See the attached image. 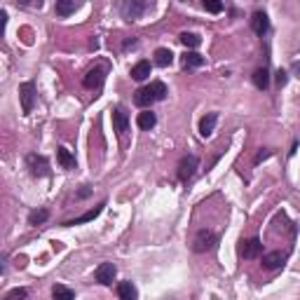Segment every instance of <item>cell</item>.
Masks as SVG:
<instances>
[{
	"mask_svg": "<svg viewBox=\"0 0 300 300\" xmlns=\"http://www.w3.org/2000/svg\"><path fill=\"white\" fill-rule=\"evenodd\" d=\"M167 96V85L164 82H150L148 87H141L136 96H134V104L141 106V108H148L153 106L155 101H162V98Z\"/></svg>",
	"mask_w": 300,
	"mask_h": 300,
	"instance_id": "1",
	"label": "cell"
},
{
	"mask_svg": "<svg viewBox=\"0 0 300 300\" xmlns=\"http://www.w3.org/2000/svg\"><path fill=\"white\" fill-rule=\"evenodd\" d=\"M148 3H141V0H124L120 7L122 17L127 19V21H134V19H141V14H143L145 10H148Z\"/></svg>",
	"mask_w": 300,
	"mask_h": 300,
	"instance_id": "2",
	"label": "cell"
},
{
	"mask_svg": "<svg viewBox=\"0 0 300 300\" xmlns=\"http://www.w3.org/2000/svg\"><path fill=\"white\" fill-rule=\"evenodd\" d=\"M26 162H29L31 176H35V179H42V176L49 173V162H47V157L38 155V153H31V155L26 157Z\"/></svg>",
	"mask_w": 300,
	"mask_h": 300,
	"instance_id": "3",
	"label": "cell"
},
{
	"mask_svg": "<svg viewBox=\"0 0 300 300\" xmlns=\"http://www.w3.org/2000/svg\"><path fill=\"white\" fill-rule=\"evenodd\" d=\"M218 242V237L214 235L211 230H199L195 237V242H192V248H195L197 254H204V251H211Z\"/></svg>",
	"mask_w": 300,
	"mask_h": 300,
	"instance_id": "4",
	"label": "cell"
},
{
	"mask_svg": "<svg viewBox=\"0 0 300 300\" xmlns=\"http://www.w3.org/2000/svg\"><path fill=\"white\" fill-rule=\"evenodd\" d=\"M19 98H21L23 115H29L31 110H33V104H35V85L33 82H23V85H19Z\"/></svg>",
	"mask_w": 300,
	"mask_h": 300,
	"instance_id": "5",
	"label": "cell"
},
{
	"mask_svg": "<svg viewBox=\"0 0 300 300\" xmlns=\"http://www.w3.org/2000/svg\"><path fill=\"white\" fill-rule=\"evenodd\" d=\"M197 167H199V160H197L195 155H185L179 164V179L183 181V183H188V181L195 176Z\"/></svg>",
	"mask_w": 300,
	"mask_h": 300,
	"instance_id": "6",
	"label": "cell"
},
{
	"mask_svg": "<svg viewBox=\"0 0 300 300\" xmlns=\"http://www.w3.org/2000/svg\"><path fill=\"white\" fill-rule=\"evenodd\" d=\"M260 251H263V244H260L258 237H251V239H246V242L239 244V256H242V258H246V260L258 258Z\"/></svg>",
	"mask_w": 300,
	"mask_h": 300,
	"instance_id": "7",
	"label": "cell"
},
{
	"mask_svg": "<svg viewBox=\"0 0 300 300\" xmlns=\"http://www.w3.org/2000/svg\"><path fill=\"white\" fill-rule=\"evenodd\" d=\"M104 80H106V68H104V66H96V68L87 70L82 85H85L87 89H98V87L104 85Z\"/></svg>",
	"mask_w": 300,
	"mask_h": 300,
	"instance_id": "8",
	"label": "cell"
},
{
	"mask_svg": "<svg viewBox=\"0 0 300 300\" xmlns=\"http://www.w3.org/2000/svg\"><path fill=\"white\" fill-rule=\"evenodd\" d=\"M115 274H117V267L113 265V263H101V265L96 267V272H94L96 282L104 284V286H110L113 279H115Z\"/></svg>",
	"mask_w": 300,
	"mask_h": 300,
	"instance_id": "9",
	"label": "cell"
},
{
	"mask_svg": "<svg viewBox=\"0 0 300 300\" xmlns=\"http://www.w3.org/2000/svg\"><path fill=\"white\" fill-rule=\"evenodd\" d=\"M113 127H115L117 134H124L127 132V127H129V113L122 108V106L113 110Z\"/></svg>",
	"mask_w": 300,
	"mask_h": 300,
	"instance_id": "10",
	"label": "cell"
},
{
	"mask_svg": "<svg viewBox=\"0 0 300 300\" xmlns=\"http://www.w3.org/2000/svg\"><path fill=\"white\" fill-rule=\"evenodd\" d=\"M251 29H254L256 35H265L267 29H270V19H267L265 12H256L251 17Z\"/></svg>",
	"mask_w": 300,
	"mask_h": 300,
	"instance_id": "11",
	"label": "cell"
},
{
	"mask_svg": "<svg viewBox=\"0 0 300 300\" xmlns=\"http://www.w3.org/2000/svg\"><path fill=\"white\" fill-rule=\"evenodd\" d=\"M104 207L106 204H98V207H94V209H89L87 214H82V216H78V218H73V220H66V228H73V225H82V223H89V220H94L96 218L101 211H104Z\"/></svg>",
	"mask_w": 300,
	"mask_h": 300,
	"instance_id": "12",
	"label": "cell"
},
{
	"mask_svg": "<svg viewBox=\"0 0 300 300\" xmlns=\"http://www.w3.org/2000/svg\"><path fill=\"white\" fill-rule=\"evenodd\" d=\"M284 260H286V256H284L282 251H272V254L263 256V267H265V270H277V267L284 265Z\"/></svg>",
	"mask_w": 300,
	"mask_h": 300,
	"instance_id": "13",
	"label": "cell"
},
{
	"mask_svg": "<svg viewBox=\"0 0 300 300\" xmlns=\"http://www.w3.org/2000/svg\"><path fill=\"white\" fill-rule=\"evenodd\" d=\"M117 295L120 300H139V291L132 282H120L117 284Z\"/></svg>",
	"mask_w": 300,
	"mask_h": 300,
	"instance_id": "14",
	"label": "cell"
},
{
	"mask_svg": "<svg viewBox=\"0 0 300 300\" xmlns=\"http://www.w3.org/2000/svg\"><path fill=\"white\" fill-rule=\"evenodd\" d=\"M216 122H218V115H216V113H209V115H204L202 120H199V134H202L204 139L214 134Z\"/></svg>",
	"mask_w": 300,
	"mask_h": 300,
	"instance_id": "15",
	"label": "cell"
},
{
	"mask_svg": "<svg viewBox=\"0 0 300 300\" xmlns=\"http://www.w3.org/2000/svg\"><path fill=\"white\" fill-rule=\"evenodd\" d=\"M155 64L160 66V68H167V66L173 64V52L171 49H167V47H160V49H155Z\"/></svg>",
	"mask_w": 300,
	"mask_h": 300,
	"instance_id": "16",
	"label": "cell"
},
{
	"mask_svg": "<svg viewBox=\"0 0 300 300\" xmlns=\"http://www.w3.org/2000/svg\"><path fill=\"white\" fill-rule=\"evenodd\" d=\"M150 75V61H139L136 66H132V78L136 82H141V80H145Z\"/></svg>",
	"mask_w": 300,
	"mask_h": 300,
	"instance_id": "17",
	"label": "cell"
},
{
	"mask_svg": "<svg viewBox=\"0 0 300 300\" xmlns=\"http://www.w3.org/2000/svg\"><path fill=\"white\" fill-rule=\"evenodd\" d=\"M183 66L185 68H199V66H204V57L197 52H185L183 54Z\"/></svg>",
	"mask_w": 300,
	"mask_h": 300,
	"instance_id": "18",
	"label": "cell"
},
{
	"mask_svg": "<svg viewBox=\"0 0 300 300\" xmlns=\"http://www.w3.org/2000/svg\"><path fill=\"white\" fill-rule=\"evenodd\" d=\"M78 3H75V0H59L57 3V14L59 17H68V14H73L75 10H78Z\"/></svg>",
	"mask_w": 300,
	"mask_h": 300,
	"instance_id": "19",
	"label": "cell"
},
{
	"mask_svg": "<svg viewBox=\"0 0 300 300\" xmlns=\"http://www.w3.org/2000/svg\"><path fill=\"white\" fill-rule=\"evenodd\" d=\"M254 85L258 87V89H267L270 87V70L267 68H258L254 73Z\"/></svg>",
	"mask_w": 300,
	"mask_h": 300,
	"instance_id": "20",
	"label": "cell"
},
{
	"mask_svg": "<svg viewBox=\"0 0 300 300\" xmlns=\"http://www.w3.org/2000/svg\"><path fill=\"white\" fill-rule=\"evenodd\" d=\"M57 160H59V164H61L64 169L75 167V157L70 155V150H68V148H59V150H57Z\"/></svg>",
	"mask_w": 300,
	"mask_h": 300,
	"instance_id": "21",
	"label": "cell"
},
{
	"mask_svg": "<svg viewBox=\"0 0 300 300\" xmlns=\"http://www.w3.org/2000/svg\"><path fill=\"white\" fill-rule=\"evenodd\" d=\"M139 127L141 129H153L155 127V122H157V117H155V113L153 110H145V113H139Z\"/></svg>",
	"mask_w": 300,
	"mask_h": 300,
	"instance_id": "22",
	"label": "cell"
},
{
	"mask_svg": "<svg viewBox=\"0 0 300 300\" xmlns=\"http://www.w3.org/2000/svg\"><path fill=\"white\" fill-rule=\"evenodd\" d=\"M52 298L54 300H75V293L68 289V286H61V284H57L52 289Z\"/></svg>",
	"mask_w": 300,
	"mask_h": 300,
	"instance_id": "23",
	"label": "cell"
},
{
	"mask_svg": "<svg viewBox=\"0 0 300 300\" xmlns=\"http://www.w3.org/2000/svg\"><path fill=\"white\" fill-rule=\"evenodd\" d=\"M47 218H49V211H47V209H35V211H31L29 214V223L31 225H42Z\"/></svg>",
	"mask_w": 300,
	"mask_h": 300,
	"instance_id": "24",
	"label": "cell"
},
{
	"mask_svg": "<svg viewBox=\"0 0 300 300\" xmlns=\"http://www.w3.org/2000/svg\"><path fill=\"white\" fill-rule=\"evenodd\" d=\"M181 42H183L185 47H199L202 45V38L197 33H181Z\"/></svg>",
	"mask_w": 300,
	"mask_h": 300,
	"instance_id": "25",
	"label": "cell"
},
{
	"mask_svg": "<svg viewBox=\"0 0 300 300\" xmlns=\"http://www.w3.org/2000/svg\"><path fill=\"white\" fill-rule=\"evenodd\" d=\"M204 10L211 12V14H218V12H223V3H218V0H204Z\"/></svg>",
	"mask_w": 300,
	"mask_h": 300,
	"instance_id": "26",
	"label": "cell"
},
{
	"mask_svg": "<svg viewBox=\"0 0 300 300\" xmlns=\"http://www.w3.org/2000/svg\"><path fill=\"white\" fill-rule=\"evenodd\" d=\"M26 295H29V291H26V289H12L3 300H23Z\"/></svg>",
	"mask_w": 300,
	"mask_h": 300,
	"instance_id": "27",
	"label": "cell"
},
{
	"mask_svg": "<svg viewBox=\"0 0 300 300\" xmlns=\"http://www.w3.org/2000/svg\"><path fill=\"white\" fill-rule=\"evenodd\" d=\"M92 195V188L89 185H82L80 190H78V199H85V197H89Z\"/></svg>",
	"mask_w": 300,
	"mask_h": 300,
	"instance_id": "28",
	"label": "cell"
},
{
	"mask_svg": "<svg viewBox=\"0 0 300 300\" xmlns=\"http://www.w3.org/2000/svg\"><path fill=\"white\" fill-rule=\"evenodd\" d=\"M286 80H289V75L284 73V70H279V73H277V85L284 87V85H286Z\"/></svg>",
	"mask_w": 300,
	"mask_h": 300,
	"instance_id": "29",
	"label": "cell"
},
{
	"mask_svg": "<svg viewBox=\"0 0 300 300\" xmlns=\"http://www.w3.org/2000/svg\"><path fill=\"white\" fill-rule=\"evenodd\" d=\"M270 155H272L270 150H265V153H258V157H256V164H260V162L265 160V157H270Z\"/></svg>",
	"mask_w": 300,
	"mask_h": 300,
	"instance_id": "30",
	"label": "cell"
}]
</instances>
